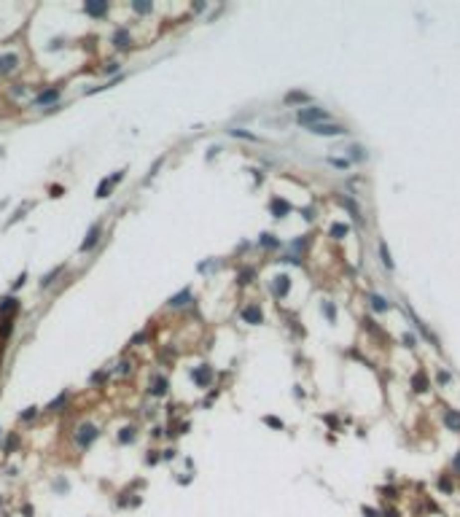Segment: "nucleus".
Instances as JSON below:
<instances>
[{
  "label": "nucleus",
  "mask_w": 460,
  "mask_h": 517,
  "mask_svg": "<svg viewBox=\"0 0 460 517\" xmlns=\"http://www.w3.org/2000/svg\"><path fill=\"white\" fill-rule=\"evenodd\" d=\"M129 43H132L129 32H126L124 27H121V30H116V35H113V46H116V49H126Z\"/></svg>",
  "instance_id": "nucleus-12"
},
{
  "label": "nucleus",
  "mask_w": 460,
  "mask_h": 517,
  "mask_svg": "<svg viewBox=\"0 0 460 517\" xmlns=\"http://www.w3.org/2000/svg\"><path fill=\"white\" fill-rule=\"evenodd\" d=\"M186 299H189V291H181L178 296H172V299H170V307H183Z\"/></svg>",
  "instance_id": "nucleus-21"
},
{
  "label": "nucleus",
  "mask_w": 460,
  "mask_h": 517,
  "mask_svg": "<svg viewBox=\"0 0 460 517\" xmlns=\"http://www.w3.org/2000/svg\"><path fill=\"white\" fill-rule=\"evenodd\" d=\"M231 135H234V137H248V140H256L250 132H242V129H231Z\"/></svg>",
  "instance_id": "nucleus-28"
},
{
  "label": "nucleus",
  "mask_w": 460,
  "mask_h": 517,
  "mask_svg": "<svg viewBox=\"0 0 460 517\" xmlns=\"http://www.w3.org/2000/svg\"><path fill=\"white\" fill-rule=\"evenodd\" d=\"M151 393H153V396H164V393H167V377H162V375H159L156 380H153Z\"/></svg>",
  "instance_id": "nucleus-13"
},
{
  "label": "nucleus",
  "mask_w": 460,
  "mask_h": 517,
  "mask_svg": "<svg viewBox=\"0 0 460 517\" xmlns=\"http://www.w3.org/2000/svg\"><path fill=\"white\" fill-rule=\"evenodd\" d=\"M84 11H86L89 16H97V19H100V16L108 14V0H86V3H84Z\"/></svg>",
  "instance_id": "nucleus-4"
},
{
  "label": "nucleus",
  "mask_w": 460,
  "mask_h": 517,
  "mask_svg": "<svg viewBox=\"0 0 460 517\" xmlns=\"http://www.w3.org/2000/svg\"><path fill=\"white\" fill-rule=\"evenodd\" d=\"M95 439H97V426H92V423H84V426L78 428V434H76L78 447H89Z\"/></svg>",
  "instance_id": "nucleus-2"
},
{
  "label": "nucleus",
  "mask_w": 460,
  "mask_h": 517,
  "mask_svg": "<svg viewBox=\"0 0 460 517\" xmlns=\"http://www.w3.org/2000/svg\"><path fill=\"white\" fill-rule=\"evenodd\" d=\"M59 97V89H49V92H43V95H38V105H49V103H54Z\"/></svg>",
  "instance_id": "nucleus-15"
},
{
  "label": "nucleus",
  "mask_w": 460,
  "mask_h": 517,
  "mask_svg": "<svg viewBox=\"0 0 460 517\" xmlns=\"http://www.w3.org/2000/svg\"><path fill=\"white\" fill-rule=\"evenodd\" d=\"M132 8H135L137 14H151V8H153V5H151V3H145V0H135V3H132Z\"/></svg>",
  "instance_id": "nucleus-20"
},
{
  "label": "nucleus",
  "mask_w": 460,
  "mask_h": 517,
  "mask_svg": "<svg viewBox=\"0 0 460 517\" xmlns=\"http://www.w3.org/2000/svg\"><path fill=\"white\" fill-rule=\"evenodd\" d=\"M269 208H272V213H275L277 218H283V216L291 210V205H288V202H283V200H272Z\"/></svg>",
  "instance_id": "nucleus-14"
},
{
  "label": "nucleus",
  "mask_w": 460,
  "mask_h": 517,
  "mask_svg": "<svg viewBox=\"0 0 460 517\" xmlns=\"http://www.w3.org/2000/svg\"><path fill=\"white\" fill-rule=\"evenodd\" d=\"M347 235V227H345V224H334V227H331V237H345Z\"/></svg>",
  "instance_id": "nucleus-25"
},
{
  "label": "nucleus",
  "mask_w": 460,
  "mask_h": 517,
  "mask_svg": "<svg viewBox=\"0 0 460 517\" xmlns=\"http://www.w3.org/2000/svg\"><path fill=\"white\" fill-rule=\"evenodd\" d=\"M310 132H315V135H345V129L342 124H329V122H323V124H312Z\"/></svg>",
  "instance_id": "nucleus-3"
},
{
  "label": "nucleus",
  "mask_w": 460,
  "mask_h": 517,
  "mask_svg": "<svg viewBox=\"0 0 460 517\" xmlns=\"http://www.w3.org/2000/svg\"><path fill=\"white\" fill-rule=\"evenodd\" d=\"M415 390H425V377L423 375L415 377Z\"/></svg>",
  "instance_id": "nucleus-30"
},
{
  "label": "nucleus",
  "mask_w": 460,
  "mask_h": 517,
  "mask_svg": "<svg viewBox=\"0 0 460 517\" xmlns=\"http://www.w3.org/2000/svg\"><path fill=\"white\" fill-rule=\"evenodd\" d=\"M326 119H329V114H326L323 108H302L296 114V122L307 124V127H312V124H323Z\"/></svg>",
  "instance_id": "nucleus-1"
},
{
  "label": "nucleus",
  "mask_w": 460,
  "mask_h": 517,
  "mask_svg": "<svg viewBox=\"0 0 460 517\" xmlns=\"http://www.w3.org/2000/svg\"><path fill=\"white\" fill-rule=\"evenodd\" d=\"M14 447H16V436H8V442H5V453H11Z\"/></svg>",
  "instance_id": "nucleus-31"
},
{
  "label": "nucleus",
  "mask_w": 460,
  "mask_h": 517,
  "mask_svg": "<svg viewBox=\"0 0 460 517\" xmlns=\"http://www.w3.org/2000/svg\"><path fill=\"white\" fill-rule=\"evenodd\" d=\"M191 377H194V383L199 388H208L210 380H213V369L208 367V364H202V367H197L194 372H191Z\"/></svg>",
  "instance_id": "nucleus-5"
},
{
  "label": "nucleus",
  "mask_w": 460,
  "mask_h": 517,
  "mask_svg": "<svg viewBox=\"0 0 460 517\" xmlns=\"http://www.w3.org/2000/svg\"><path fill=\"white\" fill-rule=\"evenodd\" d=\"M59 272H62V267H54V269H51V272H49V275H46L43 280H41V288H49L51 283H54V277H57Z\"/></svg>",
  "instance_id": "nucleus-19"
},
{
  "label": "nucleus",
  "mask_w": 460,
  "mask_h": 517,
  "mask_svg": "<svg viewBox=\"0 0 460 517\" xmlns=\"http://www.w3.org/2000/svg\"><path fill=\"white\" fill-rule=\"evenodd\" d=\"M444 426L450 431H460V412L458 409H447L444 412Z\"/></svg>",
  "instance_id": "nucleus-9"
},
{
  "label": "nucleus",
  "mask_w": 460,
  "mask_h": 517,
  "mask_svg": "<svg viewBox=\"0 0 460 517\" xmlns=\"http://www.w3.org/2000/svg\"><path fill=\"white\" fill-rule=\"evenodd\" d=\"M379 256H382V264L388 269H393V258H390V254H388V245L385 243H379Z\"/></svg>",
  "instance_id": "nucleus-18"
},
{
  "label": "nucleus",
  "mask_w": 460,
  "mask_h": 517,
  "mask_svg": "<svg viewBox=\"0 0 460 517\" xmlns=\"http://www.w3.org/2000/svg\"><path fill=\"white\" fill-rule=\"evenodd\" d=\"M242 321H245V323H261V321H264L261 307H258V304H248V307L242 310Z\"/></svg>",
  "instance_id": "nucleus-7"
},
{
  "label": "nucleus",
  "mask_w": 460,
  "mask_h": 517,
  "mask_svg": "<svg viewBox=\"0 0 460 517\" xmlns=\"http://www.w3.org/2000/svg\"><path fill=\"white\" fill-rule=\"evenodd\" d=\"M323 313H326V315H329V318H334V315H337V310H334V307H331V304H323Z\"/></svg>",
  "instance_id": "nucleus-33"
},
{
  "label": "nucleus",
  "mask_w": 460,
  "mask_h": 517,
  "mask_svg": "<svg viewBox=\"0 0 460 517\" xmlns=\"http://www.w3.org/2000/svg\"><path fill=\"white\" fill-rule=\"evenodd\" d=\"M65 401H68V393H59L57 399L51 401V404H49V407H46V409H49V412H57V407H62Z\"/></svg>",
  "instance_id": "nucleus-22"
},
{
  "label": "nucleus",
  "mask_w": 460,
  "mask_h": 517,
  "mask_svg": "<svg viewBox=\"0 0 460 517\" xmlns=\"http://www.w3.org/2000/svg\"><path fill=\"white\" fill-rule=\"evenodd\" d=\"M118 70V62H108L105 65V73H116Z\"/></svg>",
  "instance_id": "nucleus-34"
},
{
  "label": "nucleus",
  "mask_w": 460,
  "mask_h": 517,
  "mask_svg": "<svg viewBox=\"0 0 460 517\" xmlns=\"http://www.w3.org/2000/svg\"><path fill=\"white\" fill-rule=\"evenodd\" d=\"M111 186H113V178H111V181H108V178H103V183L97 186V197H100V200H103V197H108Z\"/></svg>",
  "instance_id": "nucleus-17"
},
{
  "label": "nucleus",
  "mask_w": 460,
  "mask_h": 517,
  "mask_svg": "<svg viewBox=\"0 0 460 517\" xmlns=\"http://www.w3.org/2000/svg\"><path fill=\"white\" fill-rule=\"evenodd\" d=\"M272 288H275L277 296H285V294H288V288H291V277L288 275H277L275 277V286H272Z\"/></svg>",
  "instance_id": "nucleus-10"
},
{
  "label": "nucleus",
  "mask_w": 460,
  "mask_h": 517,
  "mask_svg": "<svg viewBox=\"0 0 460 517\" xmlns=\"http://www.w3.org/2000/svg\"><path fill=\"white\" fill-rule=\"evenodd\" d=\"M16 65H19V54H14V51L0 57V73H11Z\"/></svg>",
  "instance_id": "nucleus-8"
},
{
  "label": "nucleus",
  "mask_w": 460,
  "mask_h": 517,
  "mask_svg": "<svg viewBox=\"0 0 460 517\" xmlns=\"http://www.w3.org/2000/svg\"><path fill=\"white\" fill-rule=\"evenodd\" d=\"M455 469H458V472H460V455H458V458H455Z\"/></svg>",
  "instance_id": "nucleus-35"
},
{
  "label": "nucleus",
  "mask_w": 460,
  "mask_h": 517,
  "mask_svg": "<svg viewBox=\"0 0 460 517\" xmlns=\"http://www.w3.org/2000/svg\"><path fill=\"white\" fill-rule=\"evenodd\" d=\"M100 232H103V227H100V224H92V229H89V235L84 237V243H81V254H86V251H92L97 245V240H100Z\"/></svg>",
  "instance_id": "nucleus-6"
},
{
  "label": "nucleus",
  "mask_w": 460,
  "mask_h": 517,
  "mask_svg": "<svg viewBox=\"0 0 460 517\" xmlns=\"http://www.w3.org/2000/svg\"><path fill=\"white\" fill-rule=\"evenodd\" d=\"M19 417H24V420H30V417H35V407H30V409H24Z\"/></svg>",
  "instance_id": "nucleus-32"
},
{
  "label": "nucleus",
  "mask_w": 460,
  "mask_h": 517,
  "mask_svg": "<svg viewBox=\"0 0 460 517\" xmlns=\"http://www.w3.org/2000/svg\"><path fill=\"white\" fill-rule=\"evenodd\" d=\"M285 103H307V95L304 92H291V95H285Z\"/></svg>",
  "instance_id": "nucleus-23"
},
{
  "label": "nucleus",
  "mask_w": 460,
  "mask_h": 517,
  "mask_svg": "<svg viewBox=\"0 0 460 517\" xmlns=\"http://www.w3.org/2000/svg\"><path fill=\"white\" fill-rule=\"evenodd\" d=\"M266 426H275V428H283V420H277V417H264Z\"/></svg>",
  "instance_id": "nucleus-27"
},
{
  "label": "nucleus",
  "mask_w": 460,
  "mask_h": 517,
  "mask_svg": "<svg viewBox=\"0 0 460 517\" xmlns=\"http://www.w3.org/2000/svg\"><path fill=\"white\" fill-rule=\"evenodd\" d=\"M132 439H135V426H124L121 434H118V442L126 445V442H132Z\"/></svg>",
  "instance_id": "nucleus-16"
},
{
  "label": "nucleus",
  "mask_w": 460,
  "mask_h": 517,
  "mask_svg": "<svg viewBox=\"0 0 460 517\" xmlns=\"http://www.w3.org/2000/svg\"><path fill=\"white\" fill-rule=\"evenodd\" d=\"M19 310V302L14 296H5V299H0V315H11Z\"/></svg>",
  "instance_id": "nucleus-11"
},
{
  "label": "nucleus",
  "mask_w": 460,
  "mask_h": 517,
  "mask_svg": "<svg viewBox=\"0 0 460 517\" xmlns=\"http://www.w3.org/2000/svg\"><path fill=\"white\" fill-rule=\"evenodd\" d=\"M350 151H352V159H363V156H366V154H363V148H361V145H352V148H350Z\"/></svg>",
  "instance_id": "nucleus-29"
},
{
  "label": "nucleus",
  "mask_w": 460,
  "mask_h": 517,
  "mask_svg": "<svg viewBox=\"0 0 460 517\" xmlns=\"http://www.w3.org/2000/svg\"><path fill=\"white\" fill-rule=\"evenodd\" d=\"M261 245H266V248H275V245H277L275 235H261Z\"/></svg>",
  "instance_id": "nucleus-26"
},
{
  "label": "nucleus",
  "mask_w": 460,
  "mask_h": 517,
  "mask_svg": "<svg viewBox=\"0 0 460 517\" xmlns=\"http://www.w3.org/2000/svg\"><path fill=\"white\" fill-rule=\"evenodd\" d=\"M371 307L379 310V313H385V310H388V302H385L382 296H371Z\"/></svg>",
  "instance_id": "nucleus-24"
}]
</instances>
